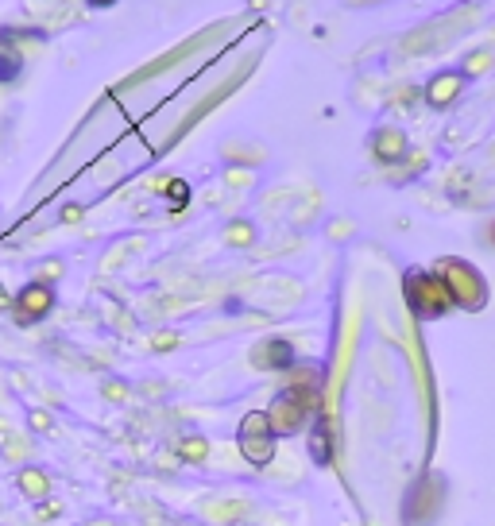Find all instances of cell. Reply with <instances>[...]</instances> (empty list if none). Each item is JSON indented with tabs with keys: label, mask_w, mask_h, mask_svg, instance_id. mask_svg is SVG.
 Wrapping results in <instances>:
<instances>
[{
	"label": "cell",
	"mask_w": 495,
	"mask_h": 526,
	"mask_svg": "<svg viewBox=\"0 0 495 526\" xmlns=\"http://www.w3.org/2000/svg\"><path fill=\"white\" fill-rule=\"evenodd\" d=\"M407 294H410V306L422 314V318H437L441 310H449V291L445 283L434 279V275H410L407 279Z\"/></svg>",
	"instance_id": "cell-4"
},
{
	"label": "cell",
	"mask_w": 495,
	"mask_h": 526,
	"mask_svg": "<svg viewBox=\"0 0 495 526\" xmlns=\"http://www.w3.org/2000/svg\"><path fill=\"white\" fill-rule=\"evenodd\" d=\"M182 453H186V457H205V441L198 445V438H194L190 445H182Z\"/></svg>",
	"instance_id": "cell-11"
},
{
	"label": "cell",
	"mask_w": 495,
	"mask_h": 526,
	"mask_svg": "<svg viewBox=\"0 0 495 526\" xmlns=\"http://www.w3.org/2000/svg\"><path fill=\"white\" fill-rule=\"evenodd\" d=\"M294 352L283 345V341H271V345H263L260 352H256V364L260 368H283V364H291Z\"/></svg>",
	"instance_id": "cell-6"
},
{
	"label": "cell",
	"mask_w": 495,
	"mask_h": 526,
	"mask_svg": "<svg viewBox=\"0 0 495 526\" xmlns=\"http://www.w3.org/2000/svg\"><path fill=\"white\" fill-rule=\"evenodd\" d=\"M457 86H461L457 78H437V86L430 89V101H434V105H445V101L457 93Z\"/></svg>",
	"instance_id": "cell-10"
},
{
	"label": "cell",
	"mask_w": 495,
	"mask_h": 526,
	"mask_svg": "<svg viewBox=\"0 0 495 526\" xmlns=\"http://www.w3.org/2000/svg\"><path fill=\"white\" fill-rule=\"evenodd\" d=\"M310 453H314L318 465H329V461H333V434L325 430V422H318L314 434H310Z\"/></svg>",
	"instance_id": "cell-7"
},
{
	"label": "cell",
	"mask_w": 495,
	"mask_h": 526,
	"mask_svg": "<svg viewBox=\"0 0 495 526\" xmlns=\"http://www.w3.org/2000/svg\"><path fill=\"white\" fill-rule=\"evenodd\" d=\"M441 283H445V291L453 302H461L465 310H480L484 302H488V291H484V279L461 260H449L441 263Z\"/></svg>",
	"instance_id": "cell-2"
},
{
	"label": "cell",
	"mask_w": 495,
	"mask_h": 526,
	"mask_svg": "<svg viewBox=\"0 0 495 526\" xmlns=\"http://www.w3.org/2000/svg\"><path fill=\"white\" fill-rule=\"evenodd\" d=\"M93 4H105V0H93Z\"/></svg>",
	"instance_id": "cell-12"
},
{
	"label": "cell",
	"mask_w": 495,
	"mask_h": 526,
	"mask_svg": "<svg viewBox=\"0 0 495 526\" xmlns=\"http://www.w3.org/2000/svg\"><path fill=\"white\" fill-rule=\"evenodd\" d=\"M20 488L28 492V496H47V472H39V468H28V472H20Z\"/></svg>",
	"instance_id": "cell-8"
},
{
	"label": "cell",
	"mask_w": 495,
	"mask_h": 526,
	"mask_svg": "<svg viewBox=\"0 0 495 526\" xmlns=\"http://www.w3.org/2000/svg\"><path fill=\"white\" fill-rule=\"evenodd\" d=\"M240 453H244L248 465H256V468L271 465V457H275V434H271L263 410L244 414V422H240Z\"/></svg>",
	"instance_id": "cell-3"
},
{
	"label": "cell",
	"mask_w": 495,
	"mask_h": 526,
	"mask_svg": "<svg viewBox=\"0 0 495 526\" xmlns=\"http://www.w3.org/2000/svg\"><path fill=\"white\" fill-rule=\"evenodd\" d=\"M376 151L383 159H399V155H403V136H399V132H383L376 140Z\"/></svg>",
	"instance_id": "cell-9"
},
{
	"label": "cell",
	"mask_w": 495,
	"mask_h": 526,
	"mask_svg": "<svg viewBox=\"0 0 495 526\" xmlns=\"http://www.w3.org/2000/svg\"><path fill=\"white\" fill-rule=\"evenodd\" d=\"M47 306H51V291L47 287H28V291L20 294V314L24 318H39Z\"/></svg>",
	"instance_id": "cell-5"
},
{
	"label": "cell",
	"mask_w": 495,
	"mask_h": 526,
	"mask_svg": "<svg viewBox=\"0 0 495 526\" xmlns=\"http://www.w3.org/2000/svg\"><path fill=\"white\" fill-rule=\"evenodd\" d=\"M314 403H318V395H314L310 387H298V391L291 387V391H283L271 407L263 410L271 434H275V438H287V434H294V430H302L306 418H310V410H314Z\"/></svg>",
	"instance_id": "cell-1"
}]
</instances>
